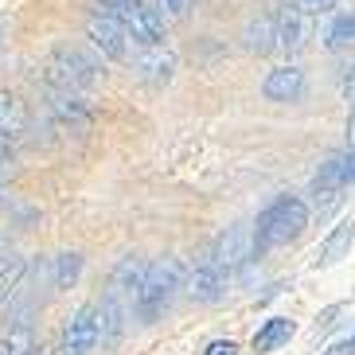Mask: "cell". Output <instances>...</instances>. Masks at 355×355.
Masks as SVG:
<instances>
[{
	"label": "cell",
	"instance_id": "6da1fadb",
	"mask_svg": "<svg viewBox=\"0 0 355 355\" xmlns=\"http://www.w3.org/2000/svg\"><path fill=\"white\" fill-rule=\"evenodd\" d=\"M141 273H145V261L141 258H121L117 270L110 273V285H105L102 304H98V340H102V347H117L125 340L129 320H133Z\"/></svg>",
	"mask_w": 355,
	"mask_h": 355
},
{
	"label": "cell",
	"instance_id": "7a4b0ae2",
	"mask_svg": "<svg viewBox=\"0 0 355 355\" xmlns=\"http://www.w3.org/2000/svg\"><path fill=\"white\" fill-rule=\"evenodd\" d=\"M184 289V261L180 258H157L148 261L145 273H141V285H137V304L133 316L141 324H157L160 316L172 309V301Z\"/></svg>",
	"mask_w": 355,
	"mask_h": 355
},
{
	"label": "cell",
	"instance_id": "3957f363",
	"mask_svg": "<svg viewBox=\"0 0 355 355\" xmlns=\"http://www.w3.org/2000/svg\"><path fill=\"white\" fill-rule=\"evenodd\" d=\"M309 227V203L297 196H277L270 207L258 215L254 227V254H270L282 250L289 242H297Z\"/></svg>",
	"mask_w": 355,
	"mask_h": 355
},
{
	"label": "cell",
	"instance_id": "277c9868",
	"mask_svg": "<svg viewBox=\"0 0 355 355\" xmlns=\"http://www.w3.org/2000/svg\"><path fill=\"white\" fill-rule=\"evenodd\" d=\"M98 8L110 12L133 43H164V16L145 0H98Z\"/></svg>",
	"mask_w": 355,
	"mask_h": 355
},
{
	"label": "cell",
	"instance_id": "5b68a950",
	"mask_svg": "<svg viewBox=\"0 0 355 355\" xmlns=\"http://www.w3.org/2000/svg\"><path fill=\"white\" fill-rule=\"evenodd\" d=\"M98 78H102L98 63L78 47H55V55L47 59V83L59 86V90L83 94V90H94Z\"/></svg>",
	"mask_w": 355,
	"mask_h": 355
},
{
	"label": "cell",
	"instance_id": "8992f818",
	"mask_svg": "<svg viewBox=\"0 0 355 355\" xmlns=\"http://www.w3.org/2000/svg\"><path fill=\"white\" fill-rule=\"evenodd\" d=\"M129 67H133L137 78H145L148 86H168L172 74H176V67H180V59H176L172 47H164V43H133Z\"/></svg>",
	"mask_w": 355,
	"mask_h": 355
},
{
	"label": "cell",
	"instance_id": "52a82bcc",
	"mask_svg": "<svg viewBox=\"0 0 355 355\" xmlns=\"http://www.w3.org/2000/svg\"><path fill=\"white\" fill-rule=\"evenodd\" d=\"M86 35H90V43H94L105 59H114V63H129L133 40H129V32L114 20V16H110V12H102V8L90 12V20H86Z\"/></svg>",
	"mask_w": 355,
	"mask_h": 355
},
{
	"label": "cell",
	"instance_id": "ba28073f",
	"mask_svg": "<svg viewBox=\"0 0 355 355\" xmlns=\"http://www.w3.org/2000/svg\"><path fill=\"white\" fill-rule=\"evenodd\" d=\"M207 258L215 261L227 277H234V273L254 258V234H250V227H227L219 239H215V246L207 250Z\"/></svg>",
	"mask_w": 355,
	"mask_h": 355
},
{
	"label": "cell",
	"instance_id": "9c48e42d",
	"mask_svg": "<svg viewBox=\"0 0 355 355\" xmlns=\"http://www.w3.org/2000/svg\"><path fill=\"white\" fill-rule=\"evenodd\" d=\"M227 282H230L227 273H223L219 266L203 254L191 270H184V289H180V293H188L196 304H215V301H223Z\"/></svg>",
	"mask_w": 355,
	"mask_h": 355
},
{
	"label": "cell",
	"instance_id": "30bf717a",
	"mask_svg": "<svg viewBox=\"0 0 355 355\" xmlns=\"http://www.w3.org/2000/svg\"><path fill=\"white\" fill-rule=\"evenodd\" d=\"M47 110H51L55 125L63 129V133H86L90 121H94L86 98L74 94V90H59V86H51V94H47Z\"/></svg>",
	"mask_w": 355,
	"mask_h": 355
},
{
	"label": "cell",
	"instance_id": "8fae6325",
	"mask_svg": "<svg viewBox=\"0 0 355 355\" xmlns=\"http://www.w3.org/2000/svg\"><path fill=\"white\" fill-rule=\"evenodd\" d=\"M98 347V304H83L67 320L63 332V355H90Z\"/></svg>",
	"mask_w": 355,
	"mask_h": 355
},
{
	"label": "cell",
	"instance_id": "7c38bea8",
	"mask_svg": "<svg viewBox=\"0 0 355 355\" xmlns=\"http://www.w3.org/2000/svg\"><path fill=\"white\" fill-rule=\"evenodd\" d=\"M304 43H309V12L289 4L277 12V47L285 55H301Z\"/></svg>",
	"mask_w": 355,
	"mask_h": 355
},
{
	"label": "cell",
	"instance_id": "4fadbf2b",
	"mask_svg": "<svg viewBox=\"0 0 355 355\" xmlns=\"http://www.w3.org/2000/svg\"><path fill=\"white\" fill-rule=\"evenodd\" d=\"M266 102H301L304 98V71L301 67H277L261 83Z\"/></svg>",
	"mask_w": 355,
	"mask_h": 355
},
{
	"label": "cell",
	"instance_id": "5bb4252c",
	"mask_svg": "<svg viewBox=\"0 0 355 355\" xmlns=\"http://www.w3.org/2000/svg\"><path fill=\"white\" fill-rule=\"evenodd\" d=\"M242 47L250 55H270L277 47V16H270V12L250 16L246 28H242Z\"/></svg>",
	"mask_w": 355,
	"mask_h": 355
},
{
	"label": "cell",
	"instance_id": "9a60e30c",
	"mask_svg": "<svg viewBox=\"0 0 355 355\" xmlns=\"http://www.w3.org/2000/svg\"><path fill=\"white\" fill-rule=\"evenodd\" d=\"M352 242H355V219H347L324 239L320 254H316V270H328V266H336V261H344L347 250H352Z\"/></svg>",
	"mask_w": 355,
	"mask_h": 355
},
{
	"label": "cell",
	"instance_id": "2e32d148",
	"mask_svg": "<svg viewBox=\"0 0 355 355\" xmlns=\"http://www.w3.org/2000/svg\"><path fill=\"white\" fill-rule=\"evenodd\" d=\"M293 332H297V328H293L289 316H273V320H266L258 332H254V352H258V355L277 352L282 344H289V336H293Z\"/></svg>",
	"mask_w": 355,
	"mask_h": 355
},
{
	"label": "cell",
	"instance_id": "e0dca14e",
	"mask_svg": "<svg viewBox=\"0 0 355 355\" xmlns=\"http://www.w3.org/2000/svg\"><path fill=\"white\" fill-rule=\"evenodd\" d=\"M355 43V12H340L332 24H328V32H324V47L328 51H344Z\"/></svg>",
	"mask_w": 355,
	"mask_h": 355
},
{
	"label": "cell",
	"instance_id": "ac0fdd59",
	"mask_svg": "<svg viewBox=\"0 0 355 355\" xmlns=\"http://www.w3.org/2000/svg\"><path fill=\"white\" fill-rule=\"evenodd\" d=\"M24 258L20 254H12V250H0V301H8L12 289H16V282L24 277Z\"/></svg>",
	"mask_w": 355,
	"mask_h": 355
},
{
	"label": "cell",
	"instance_id": "d6986e66",
	"mask_svg": "<svg viewBox=\"0 0 355 355\" xmlns=\"http://www.w3.org/2000/svg\"><path fill=\"white\" fill-rule=\"evenodd\" d=\"M4 340H8L12 355H40V340H35V332H32V324L28 320H16Z\"/></svg>",
	"mask_w": 355,
	"mask_h": 355
},
{
	"label": "cell",
	"instance_id": "ffe728a7",
	"mask_svg": "<svg viewBox=\"0 0 355 355\" xmlns=\"http://www.w3.org/2000/svg\"><path fill=\"white\" fill-rule=\"evenodd\" d=\"M83 273V254H59L55 258V289H71Z\"/></svg>",
	"mask_w": 355,
	"mask_h": 355
},
{
	"label": "cell",
	"instance_id": "44dd1931",
	"mask_svg": "<svg viewBox=\"0 0 355 355\" xmlns=\"http://www.w3.org/2000/svg\"><path fill=\"white\" fill-rule=\"evenodd\" d=\"M153 8L164 16V24H184L191 16V8H196V0H157Z\"/></svg>",
	"mask_w": 355,
	"mask_h": 355
},
{
	"label": "cell",
	"instance_id": "7402d4cb",
	"mask_svg": "<svg viewBox=\"0 0 355 355\" xmlns=\"http://www.w3.org/2000/svg\"><path fill=\"white\" fill-rule=\"evenodd\" d=\"M16 117H20V105H16V98L0 90V125L12 129V125H16Z\"/></svg>",
	"mask_w": 355,
	"mask_h": 355
},
{
	"label": "cell",
	"instance_id": "603a6c76",
	"mask_svg": "<svg viewBox=\"0 0 355 355\" xmlns=\"http://www.w3.org/2000/svg\"><path fill=\"white\" fill-rule=\"evenodd\" d=\"M297 8H304L309 16H328V12L336 8V0H293Z\"/></svg>",
	"mask_w": 355,
	"mask_h": 355
},
{
	"label": "cell",
	"instance_id": "cb8c5ba5",
	"mask_svg": "<svg viewBox=\"0 0 355 355\" xmlns=\"http://www.w3.org/2000/svg\"><path fill=\"white\" fill-rule=\"evenodd\" d=\"M203 355H239V347L230 344V340H211Z\"/></svg>",
	"mask_w": 355,
	"mask_h": 355
},
{
	"label": "cell",
	"instance_id": "d4e9b609",
	"mask_svg": "<svg viewBox=\"0 0 355 355\" xmlns=\"http://www.w3.org/2000/svg\"><path fill=\"white\" fill-rule=\"evenodd\" d=\"M324 355H355V336H344V340H336V344L328 347Z\"/></svg>",
	"mask_w": 355,
	"mask_h": 355
},
{
	"label": "cell",
	"instance_id": "484cf974",
	"mask_svg": "<svg viewBox=\"0 0 355 355\" xmlns=\"http://www.w3.org/2000/svg\"><path fill=\"white\" fill-rule=\"evenodd\" d=\"M12 148H16V141H12L8 129L0 125V164H4V160H12Z\"/></svg>",
	"mask_w": 355,
	"mask_h": 355
},
{
	"label": "cell",
	"instance_id": "4316f807",
	"mask_svg": "<svg viewBox=\"0 0 355 355\" xmlns=\"http://www.w3.org/2000/svg\"><path fill=\"white\" fill-rule=\"evenodd\" d=\"M344 98H347V102L355 105V67H352V71H347V83H344Z\"/></svg>",
	"mask_w": 355,
	"mask_h": 355
},
{
	"label": "cell",
	"instance_id": "83f0119b",
	"mask_svg": "<svg viewBox=\"0 0 355 355\" xmlns=\"http://www.w3.org/2000/svg\"><path fill=\"white\" fill-rule=\"evenodd\" d=\"M347 145H355V105H352V117H347Z\"/></svg>",
	"mask_w": 355,
	"mask_h": 355
},
{
	"label": "cell",
	"instance_id": "f1b7e54d",
	"mask_svg": "<svg viewBox=\"0 0 355 355\" xmlns=\"http://www.w3.org/2000/svg\"><path fill=\"white\" fill-rule=\"evenodd\" d=\"M0 355H12V352H8V340H0Z\"/></svg>",
	"mask_w": 355,
	"mask_h": 355
},
{
	"label": "cell",
	"instance_id": "f546056e",
	"mask_svg": "<svg viewBox=\"0 0 355 355\" xmlns=\"http://www.w3.org/2000/svg\"><path fill=\"white\" fill-rule=\"evenodd\" d=\"M0 47H4V20H0Z\"/></svg>",
	"mask_w": 355,
	"mask_h": 355
},
{
	"label": "cell",
	"instance_id": "4dcf8cb0",
	"mask_svg": "<svg viewBox=\"0 0 355 355\" xmlns=\"http://www.w3.org/2000/svg\"><path fill=\"white\" fill-rule=\"evenodd\" d=\"M4 203H8V196H4V191H0V207H4Z\"/></svg>",
	"mask_w": 355,
	"mask_h": 355
}]
</instances>
